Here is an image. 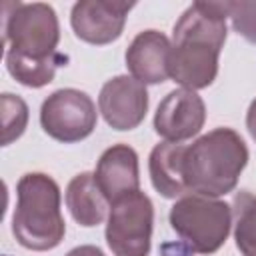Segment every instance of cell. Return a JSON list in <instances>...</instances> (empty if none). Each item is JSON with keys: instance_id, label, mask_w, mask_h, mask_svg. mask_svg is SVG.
I'll use <instances>...</instances> for the list:
<instances>
[{"instance_id": "obj_16", "label": "cell", "mask_w": 256, "mask_h": 256, "mask_svg": "<svg viewBox=\"0 0 256 256\" xmlns=\"http://www.w3.org/2000/svg\"><path fill=\"white\" fill-rule=\"evenodd\" d=\"M2 104V146L18 140L28 126V104L10 92H4L0 98Z\"/></svg>"}, {"instance_id": "obj_10", "label": "cell", "mask_w": 256, "mask_h": 256, "mask_svg": "<svg viewBox=\"0 0 256 256\" xmlns=\"http://www.w3.org/2000/svg\"><path fill=\"white\" fill-rule=\"evenodd\" d=\"M206 122L204 100L188 88H176L168 92L156 108L154 130L164 142H184L194 138Z\"/></svg>"}, {"instance_id": "obj_4", "label": "cell", "mask_w": 256, "mask_h": 256, "mask_svg": "<svg viewBox=\"0 0 256 256\" xmlns=\"http://www.w3.org/2000/svg\"><path fill=\"white\" fill-rule=\"evenodd\" d=\"M60 202V186L48 174L28 172L18 180L12 234L20 246L46 252L64 240L66 222Z\"/></svg>"}, {"instance_id": "obj_7", "label": "cell", "mask_w": 256, "mask_h": 256, "mask_svg": "<svg viewBox=\"0 0 256 256\" xmlns=\"http://www.w3.org/2000/svg\"><path fill=\"white\" fill-rule=\"evenodd\" d=\"M96 122L98 112L94 100L76 88H60L40 106L42 130L62 144H74L88 138Z\"/></svg>"}, {"instance_id": "obj_6", "label": "cell", "mask_w": 256, "mask_h": 256, "mask_svg": "<svg viewBox=\"0 0 256 256\" xmlns=\"http://www.w3.org/2000/svg\"><path fill=\"white\" fill-rule=\"evenodd\" d=\"M154 228V204L136 190L110 204L106 244L114 256H148Z\"/></svg>"}, {"instance_id": "obj_14", "label": "cell", "mask_w": 256, "mask_h": 256, "mask_svg": "<svg viewBox=\"0 0 256 256\" xmlns=\"http://www.w3.org/2000/svg\"><path fill=\"white\" fill-rule=\"evenodd\" d=\"M64 200L70 216L84 228L98 226L108 218L110 202L106 200L96 184L94 174L90 172H80L68 182Z\"/></svg>"}, {"instance_id": "obj_9", "label": "cell", "mask_w": 256, "mask_h": 256, "mask_svg": "<svg viewBox=\"0 0 256 256\" xmlns=\"http://www.w3.org/2000/svg\"><path fill=\"white\" fill-rule=\"evenodd\" d=\"M98 110L110 128L120 132L134 130L144 122L148 112L146 86L132 76H114L100 88Z\"/></svg>"}, {"instance_id": "obj_5", "label": "cell", "mask_w": 256, "mask_h": 256, "mask_svg": "<svg viewBox=\"0 0 256 256\" xmlns=\"http://www.w3.org/2000/svg\"><path fill=\"white\" fill-rule=\"evenodd\" d=\"M168 220L194 254H214L232 230V206L218 198L186 194L174 202Z\"/></svg>"}, {"instance_id": "obj_11", "label": "cell", "mask_w": 256, "mask_h": 256, "mask_svg": "<svg viewBox=\"0 0 256 256\" xmlns=\"http://www.w3.org/2000/svg\"><path fill=\"white\" fill-rule=\"evenodd\" d=\"M96 184L112 204L118 198L140 190L138 154L128 144H114L106 148L96 164Z\"/></svg>"}, {"instance_id": "obj_12", "label": "cell", "mask_w": 256, "mask_h": 256, "mask_svg": "<svg viewBox=\"0 0 256 256\" xmlns=\"http://www.w3.org/2000/svg\"><path fill=\"white\" fill-rule=\"evenodd\" d=\"M170 48L172 42L168 40V36L158 30H144L136 34L126 48V66L132 78H136L144 86L166 82L170 78Z\"/></svg>"}, {"instance_id": "obj_3", "label": "cell", "mask_w": 256, "mask_h": 256, "mask_svg": "<svg viewBox=\"0 0 256 256\" xmlns=\"http://www.w3.org/2000/svg\"><path fill=\"white\" fill-rule=\"evenodd\" d=\"M248 146L232 128H214L184 150L182 174L188 192L218 198L232 192L248 164Z\"/></svg>"}, {"instance_id": "obj_8", "label": "cell", "mask_w": 256, "mask_h": 256, "mask_svg": "<svg viewBox=\"0 0 256 256\" xmlns=\"http://www.w3.org/2000/svg\"><path fill=\"white\" fill-rule=\"evenodd\" d=\"M134 6V2L122 0H80L72 6L70 24L82 42L104 46L122 36L128 12Z\"/></svg>"}, {"instance_id": "obj_18", "label": "cell", "mask_w": 256, "mask_h": 256, "mask_svg": "<svg viewBox=\"0 0 256 256\" xmlns=\"http://www.w3.org/2000/svg\"><path fill=\"white\" fill-rule=\"evenodd\" d=\"M66 256H106L98 246H92V244H82V246H76L72 248Z\"/></svg>"}, {"instance_id": "obj_19", "label": "cell", "mask_w": 256, "mask_h": 256, "mask_svg": "<svg viewBox=\"0 0 256 256\" xmlns=\"http://www.w3.org/2000/svg\"><path fill=\"white\" fill-rule=\"evenodd\" d=\"M246 128H248L252 140L256 142V98L248 106V112H246Z\"/></svg>"}, {"instance_id": "obj_1", "label": "cell", "mask_w": 256, "mask_h": 256, "mask_svg": "<svg viewBox=\"0 0 256 256\" xmlns=\"http://www.w3.org/2000/svg\"><path fill=\"white\" fill-rule=\"evenodd\" d=\"M2 38L6 46V68L10 76L28 88L50 84L68 56L58 52L60 22L50 4L4 2Z\"/></svg>"}, {"instance_id": "obj_15", "label": "cell", "mask_w": 256, "mask_h": 256, "mask_svg": "<svg viewBox=\"0 0 256 256\" xmlns=\"http://www.w3.org/2000/svg\"><path fill=\"white\" fill-rule=\"evenodd\" d=\"M232 228L242 256H256V196L238 192L232 202Z\"/></svg>"}, {"instance_id": "obj_13", "label": "cell", "mask_w": 256, "mask_h": 256, "mask_svg": "<svg viewBox=\"0 0 256 256\" xmlns=\"http://www.w3.org/2000/svg\"><path fill=\"white\" fill-rule=\"evenodd\" d=\"M184 144L176 142H162L156 144L148 158V172L154 190L164 196L178 200L188 192L184 174H182V158H184Z\"/></svg>"}, {"instance_id": "obj_2", "label": "cell", "mask_w": 256, "mask_h": 256, "mask_svg": "<svg viewBox=\"0 0 256 256\" xmlns=\"http://www.w3.org/2000/svg\"><path fill=\"white\" fill-rule=\"evenodd\" d=\"M226 2H192L172 30L170 78L188 90L208 88L218 76V58L226 42Z\"/></svg>"}, {"instance_id": "obj_17", "label": "cell", "mask_w": 256, "mask_h": 256, "mask_svg": "<svg viewBox=\"0 0 256 256\" xmlns=\"http://www.w3.org/2000/svg\"><path fill=\"white\" fill-rule=\"evenodd\" d=\"M226 8L234 30L244 40L256 44V2H226Z\"/></svg>"}]
</instances>
